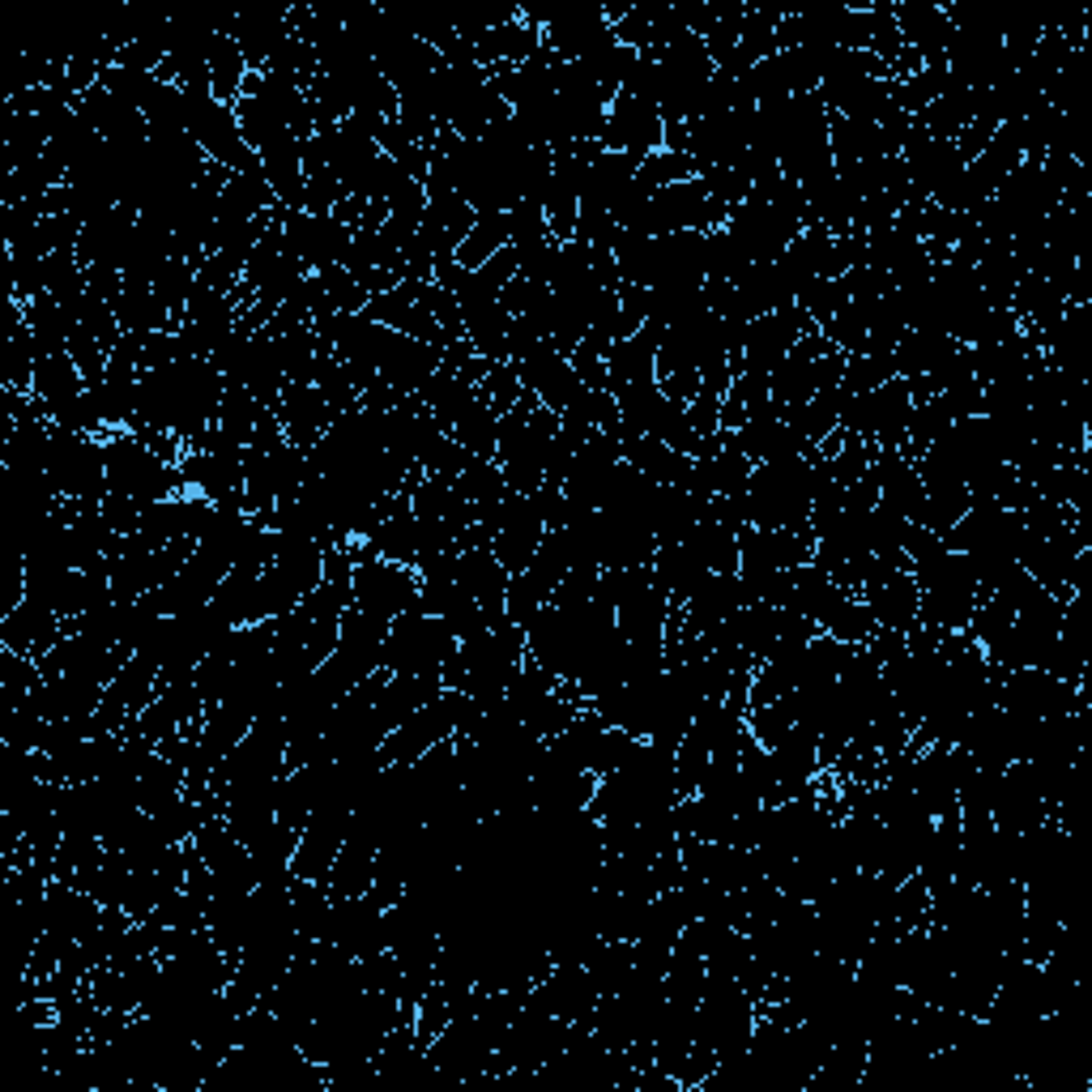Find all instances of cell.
Returning a JSON list of instances; mask_svg holds the SVG:
<instances>
[{
    "instance_id": "6da1fadb",
    "label": "cell",
    "mask_w": 1092,
    "mask_h": 1092,
    "mask_svg": "<svg viewBox=\"0 0 1092 1092\" xmlns=\"http://www.w3.org/2000/svg\"><path fill=\"white\" fill-rule=\"evenodd\" d=\"M871 402H875V406H887L883 388H875V393H871ZM858 406L866 410V423H879L883 431H887V418H909V410H871V406H866V393L858 397Z\"/></svg>"
}]
</instances>
